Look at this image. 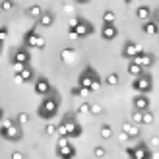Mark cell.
<instances>
[{"instance_id":"obj_1","label":"cell","mask_w":159,"mask_h":159,"mask_svg":"<svg viewBox=\"0 0 159 159\" xmlns=\"http://www.w3.org/2000/svg\"><path fill=\"white\" fill-rule=\"evenodd\" d=\"M82 134H84V128L76 122V115L66 113L58 124V136L60 138H80Z\"/></svg>"},{"instance_id":"obj_2","label":"cell","mask_w":159,"mask_h":159,"mask_svg":"<svg viewBox=\"0 0 159 159\" xmlns=\"http://www.w3.org/2000/svg\"><path fill=\"white\" fill-rule=\"evenodd\" d=\"M58 105H60V99H58V95L52 91L49 97H45L43 103L39 105L37 116H41L43 120H52V118L58 115Z\"/></svg>"},{"instance_id":"obj_3","label":"cell","mask_w":159,"mask_h":159,"mask_svg":"<svg viewBox=\"0 0 159 159\" xmlns=\"http://www.w3.org/2000/svg\"><path fill=\"white\" fill-rule=\"evenodd\" d=\"M93 82H103V80H101V76L93 70V66L87 64V66L84 68V72L78 76V85H80V87H87V89H91V84H93Z\"/></svg>"},{"instance_id":"obj_4","label":"cell","mask_w":159,"mask_h":159,"mask_svg":"<svg viewBox=\"0 0 159 159\" xmlns=\"http://www.w3.org/2000/svg\"><path fill=\"white\" fill-rule=\"evenodd\" d=\"M142 52H146L144 51V47H142V45H138L136 41H130V39H128V41H124V45H122V58H126V60H134V58H138L140 57V54Z\"/></svg>"},{"instance_id":"obj_5","label":"cell","mask_w":159,"mask_h":159,"mask_svg":"<svg viewBox=\"0 0 159 159\" xmlns=\"http://www.w3.org/2000/svg\"><path fill=\"white\" fill-rule=\"evenodd\" d=\"M132 87L136 89L138 93H142V95H148L149 91L153 89V80H152V76L149 74H142L140 78H134V82H132Z\"/></svg>"},{"instance_id":"obj_6","label":"cell","mask_w":159,"mask_h":159,"mask_svg":"<svg viewBox=\"0 0 159 159\" xmlns=\"http://www.w3.org/2000/svg\"><path fill=\"white\" fill-rule=\"evenodd\" d=\"M57 155L60 159H74L76 157V148L68 142V138H60L57 142Z\"/></svg>"},{"instance_id":"obj_7","label":"cell","mask_w":159,"mask_h":159,"mask_svg":"<svg viewBox=\"0 0 159 159\" xmlns=\"http://www.w3.org/2000/svg\"><path fill=\"white\" fill-rule=\"evenodd\" d=\"M10 62H12V66H14V64L29 66V62H31V54H29V51H27V47H18V49H14L12 57H10Z\"/></svg>"},{"instance_id":"obj_8","label":"cell","mask_w":159,"mask_h":159,"mask_svg":"<svg viewBox=\"0 0 159 159\" xmlns=\"http://www.w3.org/2000/svg\"><path fill=\"white\" fill-rule=\"evenodd\" d=\"M35 93H37V95H43V97H49V95L52 93L51 82H49L45 76H39V78L35 80Z\"/></svg>"},{"instance_id":"obj_9","label":"cell","mask_w":159,"mask_h":159,"mask_svg":"<svg viewBox=\"0 0 159 159\" xmlns=\"http://www.w3.org/2000/svg\"><path fill=\"white\" fill-rule=\"evenodd\" d=\"M0 134H2V138L8 140V142H20L23 138V128L20 124H16V126H12V128H8V130H0Z\"/></svg>"},{"instance_id":"obj_10","label":"cell","mask_w":159,"mask_h":159,"mask_svg":"<svg viewBox=\"0 0 159 159\" xmlns=\"http://www.w3.org/2000/svg\"><path fill=\"white\" fill-rule=\"evenodd\" d=\"M74 31L78 33V37L82 39V37H89V35H93L95 27H93V23H91L89 20H85V18H80V25H78Z\"/></svg>"},{"instance_id":"obj_11","label":"cell","mask_w":159,"mask_h":159,"mask_svg":"<svg viewBox=\"0 0 159 159\" xmlns=\"http://www.w3.org/2000/svg\"><path fill=\"white\" fill-rule=\"evenodd\" d=\"M37 39H39V33H37V21H35V25L23 35V47H27V49H35Z\"/></svg>"},{"instance_id":"obj_12","label":"cell","mask_w":159,"mask_h":159,"mask_svg":"<svg viewBox=\"0 0 159 159\" xmlns=\"http://www.w3.org/2000/svg\"><path fill=\"white\" fill-rule=\"evenodd\" d=\"M134 62H138L142 68H152V66L155 64V54L146 51V52H142L138 58H134Z\"/></svg>"},{"instance_id":"obj_13","label":"cell","mask_w":159,"mask_h":159,"mask_svg":"<svg viewBox=\"0 0 159 159\" xmlns=\"http://www.w3.org/2000/svg\"><path fill=\"white\" fill-rule=\"evenodd\" d=\"M132 105H134V111H142V113H144V111L149 109V97L140 93V95H136V97L132 99Z\"/></svg>"},{"instance_id":"obj_14","label":"cell","mask_w":159,"mask_h":159,"mask_svg":"<svg viewBox=\"0 0 159 159\" xmlns=\"http://www.w3.org/2000/svg\"><path fill=\"white\" fill-rule=\"evenodd\" d=\"M101 37L105 39V41H115V39L118 37L116 25H103L101 27Z\"/></svg>"},{"instance_id":"obj_15","label":"cell","mask_w":159,"mask_h":159,"mask_svg":"<svg viewBox=\"0 0 159 159\" xmlns=\"http://www.w3.org/2000/svg\"><path fill=\"white\" fill-rule=\"evenodd\" d=\"M134 153H136V159H152V152L148 149V144L146 142H142L134 148Z\"/></svg>"},{"instance_id":"obj_16","label":"cell","mask_w":159,"mask_h":159,"mask_svg":"<svg viewBox=\"0 0 159 159\" xmlns=\"http://www.w3.org/2000/svg\"><path fill=\"white\" fill-rule=\"evenodd\" d=\"M122 132L128 138H138L140 136V128H138V124H134V122H122Z\"/></svg>"},{"instance_id":"obj_17","label":"cell","mask_w":159,"mask_h":159,"mask_svg":"<svg viewBox=\"0 0 159 159\" xmlns=\"http://www.w3.org/2000/svg\"><path fill=\"white\" fill-rule=\"evenodd\" d=\"M54 20H57V16H54L51 10L49 12H45L41 18H39V21H37V25H41V27H51L52 23H54Z\"/></svg>"},{"instance_id":"obj_18","label":"cell","mask_w":159,"mask_h":159,"mask_svg":"<svg viewBox=\"0 0 159 159\" xmlns=\"http://www.w3.org/2000/svg\"><path fill=\"white\" fill-rule=\"evenodd\" d=\"M60 60L66 62V64H72V62L76 60V51L72 49V47H66V49H62V52H60Z\"/></svg>"},{"instance_id":"obj_19","label":"cell","mask_w":159,"mask_h":159,"mask_svg":"<svg viewBox=\"0 0 159 159\" xmlns=\"http://www.w3.org/2000/svg\"><path fill=\"white\" fill-rule=\"evenodd\" d=\"M142 31H144V35H157V33H159V27H157L155 20L146 21L144 25H142Z\"/></svg>"},{"instance_id":"obj_20","label":"cell","mask_w":159,"mask_h":159,"mask_svg":"<svg viewBox=\"0 0 159 159\" xmlns=\"http://www.w3.org/2000/svg\"><path fill=\"white\" fill-rule=\"evenodd\" d=\"M126 70H128V74H130V76H134V78H140L142 74H144V68H142L138 62H134V60H130V62H128Z\"/></svg>"},{"instance_id":"obj_21","label":"cell","mask_w":159,"mask_h":159,"mask_svg":"<svg viewBox=\"0 0 159 159\" xmlns=\"http://www.w3.org/2000/svg\"><path fill=\"white\" fill-rule=\"evenodd\" d=\"M149 16H152V8L149 6H138V10H136L138 20H144V23H146V21H149Z\"/></svg>"},{"instance_id":"obj_22","label":"cell","mask_w":159,"mask_h":159,"mask_svg":"<svg viewBox=\"0 0 159 159\" xmlns=\"http://www.w3.org/2000/svg\"><path fill=\"white\" fill-rule=\"evenodd\" d=\"M25 14L29 16V18H33V20L39 21V18H41L45 12H43V8L39 6V4H33V6H29V8H27V12H25Z\"/></svg>"},{"instance_id":"obj_23","label":"cell","mask_w":159,"mask_h":159,"mask_svg":"<svg viewBox=\"0 0 159 159\" xmlns=\"http://www.w3.org/2000/svg\"><path fill=\"white\" fill-rule=\"evenodd\" d=\"M115 20H116V16H115L113 10L103 12V25H115Z\"/></svg>"},{"instance_id":"obj_24","label":"cell","mask_w":159,"mask_h":159,"mask_svg":"<svg viewBox=\"0 0 159 159\" xmlns=\"http://www.w3.org/2000/svg\"><path fill=\"white\" fill-rule=\"evenodd\" d=\"M20 76H21V80H23V84H27V82H33L35 72H33V68H31V66H25V68H23V72H21Z\"/></svg>"},{"instance_id":"obj_25","label":"cell","mask_w":159,"mask_h":159,"mask_svg":"<svg viewBox=\"0 0 159 159\" xmlns=\"http://www.w3.org/2000/svg\"><path fill=\"white\" fill-rule=\"evenodd\" d=\"M99 134H101L103 140H111V138H113V126H111V124H103Z\"/></svg>"},{"instance_id":"obj_26","label":"cell","mask_w":159,"mask_h":159,"mask_svg":"<svg viewBox=\"0 0 159 159\" xmlns=\"http://www.w3.org/2000/svg\"><path fill=\"white\" fill-rule=\"evenodd\" d=\"M45 134H47V136H54V134H58V124L47 122L45 124Z\"/></svg>"},{"instance_id":"obj_27","label":"cell","mask_w":159,"mask_h":159,"mask_svg":"<svg viewBox=\"0 0 159 159\" xmlns=\"http://www.w3.org/2000/svg\"><path fill=\"white\" fill-rule=\"evenodd\" d=\"M118 80H120V78H118V74H116V72H111L105 80H103V82H105L107 85H116V84H118Z\"/></svg>"},{"instance_id":"obj_28","label":"cell","mask_w":159,"mask_h":159,"mask_svg":"<svg viewBox=\"0 0 159 159\" xmlns=\"http://www.w3.org/2000/svg\"><path fill=\"white\" fill-rule=\"evenodd\" d=\"M132 122L134 124H144V113H142V111H134L132 113Z\"/></svg>"},{"instance_id":"obj_29","label":"cell","mask_w":159,"mask_h":159,"mask_svg":"<svg viewBox=\"0 0 159 159\" xmlns=\"http://www.w3.org/2000/svg\"><path fill=\"white\" fill-rule=\"evenodd\" d=\"M78 113H80V115H91V105H89V103H85V101H84L82 105L78 107Z\"/></svg>"},{"instance_id":"obj_30","label":"cell","mask_w":159,"mask_h":159,"mask_svg":"<svg viewBox=\"0 0 159 159\" xmlns=\"http://www.w3.org/2000/svg\"><path fill=\"white\" fill-rule=\"evenodd\" d=\"M16 122H18L20 126L27 124V122H29V115H27V113H18V116H16Z\"/></svg>"},{"instance_id":"obj_31","label":"cell","mask_w":159,"mask_h":159,"mask_svg":"<svg viewBox=\"0 0 159 159\" xmlns=\"http://www.w3.org/2000/svg\"><path fill=\"white\" fill-rule=\"evenodd\" d=\"M12 126H16V122L12 120V118H4V116H2V120H0V128H2V130H8V128H12Z\"/></svg>"},{"instance_id":"obj_32","label":"cell","mask_w":159,"mask_h":159,"mask_svg":"<svg viewBox=\"0 0 159 159\" xmlns=\"http://www.w3.org/2000/svg\"><path fill=\"white\" fill-rule=\"evenodd\" d=\"M153 120H155V115L152 113V111H144V124H153Z\"/></svg>"},{"instance_id":"obj_33","label":"cell","mask_w":159,"mask_h":159,"mask_svg":"<svg viewBox=\"0 0 159 159\" xmlns=\"http://www.w3.org/2000/svg\"><path fill=\"white\" fill-rule=\"evenodd\" d=\"M14 0H2V2H0V8H2V12H10L12 8H14Z\"/></svg>"},{"instance_id":"obj_34","label":"cell","mask_w":159,"mask_h":159,"mask_svg":"<svg viewBox=\"0 0 159 159\" xmlns=\"http://www.w3.org/2000/svg\"><path fill=\"white\" fill-rule=\"evenodd\" d=\"M93 155H95V157H97V159H103V157H105V155H107V149H105V148H103V146H97V148H95V149H93Z\"/></svg>"},{"instance_id":"obj_35","label":"cell","mask_w":159,"mask_h":159,"mask_svg":"<svg viewBox=\"0 0 159 159\" xmlns=\"http://www.w3.org/2000/svg\"><path fill=\"white\" fill-rule=\"evenodd\" d=\"M47 47V39L43 37V35H39V39H37V43H35V51H43Z\"/></svg>"},{"instance_id":"obj_36","label":"cell","mask_w":159,"mask_h":159,"mask_svg":"<svg viewBox=\"0 0 159 159\" xmlns=\"http://www.w3.org/2000/svg\"><path fill=\"white\" fill-rule=\"evenodd\" d=\"M91 115H103V107L99 105V103L91 105Z\"/></svg>"},{"instance_id":"obj_37","label":"cell","mask_w":159,"mask_h":159,"mask_svg":"<svg viewBox=\"0 0 159 159\" xmlns=\"http://www.w3.org/2000/svg\"><path fill=\"white\" fill-rule=\"evenodd\" d=\"M6 37H8V27L6 25H0V41H6Z\"/></svg>"},{"instance_id":"obj_38","label":"cell","mask_w":159,"mask_h":159,"mask_svg":"<svg viewBox=\"0 0 159 159\" xmlns=\"http://www.w3.org/2000/svg\"><path fill=\"white\" fill-rule=\"evenodd\" d=\"M78 25H80V18H72L68 21V29H76Z\"/></svg>"},{"instance_id":"obj_39","label":"cell","mask_w":159,"mask_h":159,"mask_svg":"<svg viewBox=\"0 0 159 159\" xmlns=\"http://www.w3.org/2000/svg\"><path fill=\"white\" fill-rule=\"evenodd\" d=\"M68 39H70V41H78V33H76V31L74 29H68Z\"/></svg>"},{"instance_id":"obj_40","label":"cell","mask_w":159,"mask_h":159,"mask_svg":"<svg viewBox=\"0 0 159 159\" xmlns=\"http://www.w3.org/2000/svg\"><path fill=\"white\" fill-rule=\"evenodd\" d=\"M126 155H128V159H136V153H134V148H126Z\"/></svg>"},{"instance_id":"obj_41","label":"cell","mask_w":159,"mask_h":159,"mask_svg":"<svg viewBox=\"0 0 159 159\" xmlns=\"http://www.w3.org/2000/svg\"><path fill=\"white\" fill-rule=\"evenodd\" d=\"M89 93H91V89H87V87H80V95H82V97H87Z\"/></svg>"},{"instance_id":"obj_42","label":"cell","mask_w":159,"mask_h":159,"mask_svg":"<svg viewBox=\"0 0 159 159\" xmlns=\"http://www.w3.org/2000/svg\"><path fill=\"white\" fill-rule=\"evenodd\" d=\"M101 85H103V82H93V84H91V91H95V89H99Z\"/></svg>"},{"instance_id":"obj_43","label":"cell","mask_w":159,"mask_h":159,"mask_svg":"<svg viewBox=\"0 0 159 159\" xmlns=\"http://www.w3.org/2000/svg\"><path fill=\"white\" fill-rule=\"evenodd\" d=\"M12 159H23V153L21 152H14L12 153Z\"/></svg>"},{"instance_id":"obj_44","label":"cell","mask_w":159,"mask_h":159,"mask_svg":"<svg viewBox=\"0 0 159 159\" xmlns=\"http://www.w3.org/2000/svg\"><path fill=\"white\" fill-rule=\"evenodd\" d=\"M149 144H152V146H159V138H157V136H153L152 140H149Z\"/></svg>"},{"instance_id":"obj_45","label":"cell","mask_w":159,"mask_h":159,"mask_svg":"<svg viewBox=\"0 0 159 159\" xmlns=\"http://www.w3.org/2000/svg\"><path fill=\"white\" fill-rule=\"evenodd\" d=\"M14 82H16V84H23V80H21L20 74H16V76H14Z\"/></svg>"},{"instance_id":"obj_46","label":"cell","mask_w":159,"mask_h":159,"mask_svg":"<svg viewBox=\"0 0 159 159\" xmlns=\"http://www.w3.org/2000/svg\"><path fill=\"white\" fill-rule=\"evenodd\" d=\"M72 95H80V85H78V87H74V89H72Z\"/></svg>"},{"instance_id":"obj_47","label":"cell","mask_w":159,"mask_h":159,"mask_svg":"<svg viewBox=\"0 0 159 159\" xmlns=\"http://www.w3.org/2000/svg\"><path fill=\"white\" fill-rule=\"evenodd\" d=\"M152 159H159V152L157 153H152Z\"/></svg>"},{"instance_id":"obj_48","label":"cell","mask_w":159,"mask_h":159,"mask_svg":"<svg viewBox=\"0 0 159 159\" xmlns=\"http://www.w3.org/2000/svg\"><path fill=\"white\" fill-rule=\"evenodd\" d=\"M155 14H157V16H159V4H157V10H155Z\"/></svg>"}]
</instances>
